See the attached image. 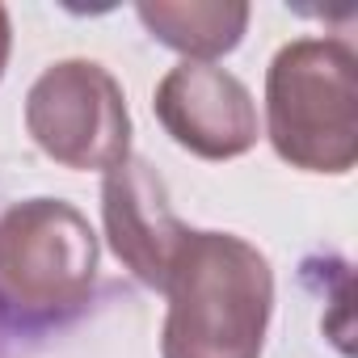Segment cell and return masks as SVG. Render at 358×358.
Returning a JSON list of instances; mask_svg holds the SVG:
<instances>
[{
    "mask_svg": "<svg viewBox=\"0 0 358 358\" xmlns=\"http://www.w3.org/2000/svg\"><path fill=\"white\" fill-rule=\"evenodd\" d=\"M101 224L114 257L152 291H164L169 266L186 241V224L169 207L160 173L143 156H127L101 182Z\"/></svg>",
    "mask_w": 358,
    "mask_h": 358,
    "instance_id": "8992f818",
    "label": "cell"
},
{
    "mask_svg": "<svg viewBox=\"0 0 358 358\" xmlns=\"http://www.w3.org/2000/svg\"><path fill=\"white\" fill-rule=\"evenodd\" d=\"M9 51H13V22H9V9L0 5V80H5V68H9Z\"/></svg>",
    "mask_w": 358,
    "mask_h": 358,
    "instance_id": "ba28073f",
    "label": "cell"
},
{
    "mask_svg": "<svg viewBox=\"0 0 358 358\" xmlns=\"http://www.w3.org/2000/svg\"><path fill=\"white\" fill-rule=\"evenodd\" d=\"M160 358H262L274 316L270 257L236 232H186L164 278Z\"/></svg>",
    "mask_w": 358,
    "mask_h": 358,
    "instance_id": "6da1fadb",
    "label": "cell"
},
{
    "mask_svg": "<svg viewBox=\"0 0 358 358\" xmlns=\"http://www.w3.org/2000/svg\"><path fill=\"white\" fill-rule=\"evenodd\" d=\"M97 282V232L64 199H26L0 215V312L17 324L76 316Z\"/></svg>",
    "mask_w": 358,
    "mask_h": 358,
    "instance_id": "3957f363",
    "label": "cell"
},
{
    "mask_svg": "<svg viewBox=\"0 0 358 358\" xmlns=\"http://www.w3.org/2000/svg\"><path fill=\"white\" fill-rule=\"evenodd\" d=\"M135 17L160 47L190 64H215L241 47L253 13L245 0H139Z\"/></svg>",
    "mask_w": 358,
    "mask_h": 358,
    "instance_id": "52a82bcc",
    "label": "cell"
},
{
    "mask_svg": "<svg viewBox=\"0 0 358 358\" xmlns=\"http://www.w3.org/2000/svg\"><path fill=\"white\" fill-rule=\"evenodd\" d=\"M266 135L299 173L345 177L358 160V55L345 38H291L266 68Z\"/></svg>",
    "mask_w": 358,
    "mask_h": 358,
    "instance_id": "7a4b0ae2",
    "label": "cell"
},
{
    "mask_svg": "<svg viewBox=\"0 0 358 358\" xmlns=\"http://www.w3.org/2000/svg\"><path fill=\"white\" fill-rule=\"evenodd\" d=\"M26 131L38 152L76 173H110L131 156L127 93L97 59H59L26 93Z\"/></svg>",
    "mask_w": 358,
    "mask_h": 358,
    "instance_id": "277c9868",
    "label": "cell"
},
{
    "mask_svg": "<svg viewBox=\"0 0 358 358\" xmlns=\"http://www.w3.org/2000/svg\"><path fill=\"white\" fill-rule=\"evenodd\" d=\"M152 114L164 135L199 160H236L257 148V101L241 76L220 64L182 59L152 93Z\"/></svg>",
    "mask_w": 358,
    "mask_h": 358,
    "instance_id": "5b68a950",
    "label": "cell"
}]
</instances>
